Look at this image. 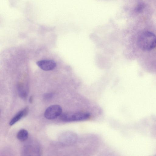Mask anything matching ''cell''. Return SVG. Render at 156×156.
<instances>
[{"instance_id": "6da1fadb", "label": "cell", "mask_w": 156, "mask_h": 156, "mask_svg": "<svg viewBox=\"0 0 156 156\" xmlns=\"http://www.w3.org/2000/svg\"><path fill=\"white\" fill-rule=\"evenodd\" d=\"M137 43L141 49L146 51L151 50L156 47V35L151 32L144 31L138 37Z\"/></svg>"}, {"instance_id": "7a4b0ae2", "label": "cell", "mask_w": 156, "mask_h": 156, "mask_svg": "<svg viewBox=\"0 0 156 156\" xmlns=\"http://www.w3.org/2000/svg\"><path fill=\"white\" fill-rule=\"evenodd\" d=\"M89 113L85 112H67L62 113L60 119L65 122H71L84 120L90 116Z\"/></svg>"}, {"instance_id": "3957f363", "label": "cell", "mask_w": 156, "mask_h": 156, "mask_svg": "<svg viewBox=\"0 0 156 156\" xmlns=\"http://www.w3.org/2000/svg\"><path fill=\"white\" fill-rule=\"evenodd\" d=\"M61 107L58 105H52L47 108L44 112L45 117L48 119H53L60 116L62 113Z\"/></svg>"}, {"instance_id": "277c9868", "label": "cell", "mask_w": 156, "mask_h": 156, "mask_svg": "<svg viewBox=\"0 0 156 156\" xmlns=\"http://www.w3.org/2000/svg\"><path fill=\"white\" fill-rule=\"evenodd\" d=\"M37 65L41 69L45 71H49L54 69L56 67L55 62L51 60H43L37 61Z\"/></svg>"}, {"instance_id": "5b68a950", "label": "cell", "mask_w": 156, "mask_h": 156, "mask_svg": "<svg viewBox=\"0 0 156 156\" xmlns=\"http://www.w3.org/2000/svg\"><path fill=\"white\" fill-rule=\"evenodd\" d=\"M28 108L26 107L18 112L11 119L9 122L10 126H12L23 117L25 116L28 112Z\"/></svg>"}, {"instance_id": "8992f818", "label": "cell", "mask_w": 156, "mask_h": 156, "mask_svg": "<svg viewBox=\"0 0 156 156\" xmlns=\"http://www.w3.org/2000/svg\"><path fill=\"white\" fill-rule=\"evenodd\" d=\"M17 138L20 141H23L26 140L28 137V133L26 129H22L19 131L17 134Z\"/></svg>"}, {"instance_id": "52a82bcc", "label": "cell", "mask_w": 156, "mask_h": 156, "mask_svg": "<svg viewBox=\"0 0 156 156\" xmlns=\"http://www.w3.org/2000/svg\"><path fill=\"white\" fill-rule=\"evenodd\" d=\"M18 89V93L20 97L23 98H26L28 94L27 90L21 85H19Z\"/></svg>"}, {"instance_id": "ba28073f", "label": "cell", "mask_w": 156, "mask_h": 156, "mask_svg": "<svg viewBox=\"0 0 156 156\" xmlns=\"http://www.w3.org/2000/svg\"><path fill=\"white\" fill-rule=\"evenodd\" d=\"M146 5L144 3L140 2L137 4L135 8V11L137 13H140L142 12L144 9Z\"/></svg>"}, {"instance_id": "9c48e42d", "label": "cell", "mask_w": 156, "mask_h": 156, "mask_svg": "<svg viewBox=\"0 0 156 156\" xmlns=\"http://www.w3.org/2000/svg\"><path fill=\"white\" fill-rule=\"evenodd\" d=\"M53 96V94L52 93H48L44 94V98L46 100L51 99Z\"/></svg>"}, {"instance_id": "30bf717a", "label": "cell", "mask_w": 156, "mask_h": 156, "mask_svg": "<svg viewBox=\"0 0 156 156\" xmlns=\"http://www.w3.org/2000/svg\"><path fill=\"white\" fill-rule=\"evenodd\" d=\"M33 97L32 96H31L30 97L29 99V101L30 103H32L33 102Z\"/></svg>"}]
</instances>
